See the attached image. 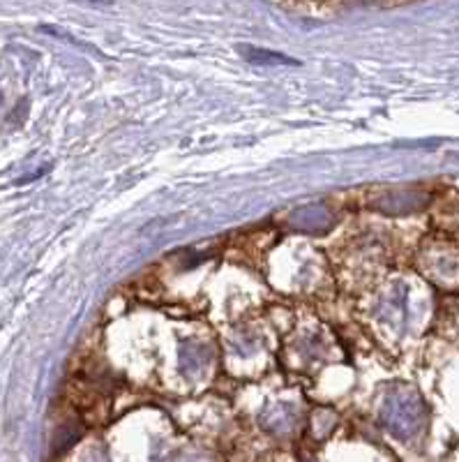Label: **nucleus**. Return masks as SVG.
Returning a JSON list of instances; mask_svg holds the SVG:
<instances>
[{
	"instance_id": "obj_2",
	"label": "nucleus",
	"mask_w": 459,
	"mask_h": 462,
	"mask_svg": "<svg viewBox=\"0 0 459 462\" xmlns=\"http://www.w3.org/2000/svg\"><path fill=\"white\" fill-rule=\"evenodd\" d=\"M241 53L252 60V63H262V65H298V60L284 56V53L277 51H266V49H256V47H241Z\"/></svg>"
},
{
	"instance_id": "obj_1",
	"label": "nucleus",
	"mask_w": 459,
	"mask_h": 462,
	"mask_svg": "<svg viewBox=\"0 0 459 462\" xmlns=\"http://www.w3.org/2000/svg\"><path fill=\"white\" fill-rule=\"evenodd\" d=\"M280 10L296 16H308V19H335L346 10L339 3H280Z\"/></svg>"
}]
</instances>
